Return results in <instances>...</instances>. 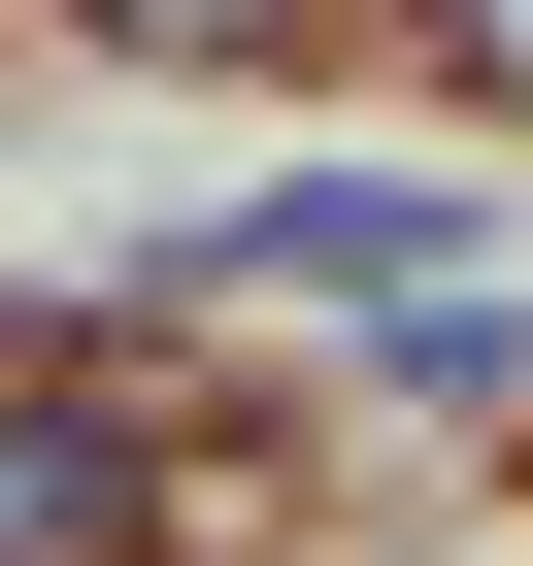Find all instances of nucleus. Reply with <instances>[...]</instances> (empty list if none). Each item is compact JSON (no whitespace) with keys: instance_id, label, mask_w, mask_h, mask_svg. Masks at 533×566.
Returning <instances> with one entry per match:
<instances>
[{"instance_id":"nucleus-1","label":"nucleus","mask_w":533,"mask_h":566,"mask_svg":"<svg viewBox=\"0 0 533 566\" xmlns=\"http://www.w3.org/2000/svg\"><path fill=\"white\" fill-rule=\"evenodd\" d=\"M101 533H134V433L101 400H0V566H101Z\"/></svg>"},{"instance_id":"nucleus-2","label":"nucleus","mask_w":533,"mask_h":566,"mask_svg":"<svg viewBox=\"0 0 533 566\" xmlns=\"http://www.w3.org/2000/svg\"><path fill=\"white\" fill-rule=\"evenodd\" d=\"M101 34H200V67H233V34H266V0H101Z\"/></svg>"},{"instance_id":"nucleus-3","label":"nucleus","mask_w":533,"mask_h":566,"mask_svg":"<svg viewBox=\"0 0 533 566\" xmlns=\"http://www.w3.org/2000/svg\"><path fill=\"white\" fill-rule=\"evenodd\" d=\"M433 34H467V67H500V101H533V0H433Z\"/></svg>"}]
</instances>
